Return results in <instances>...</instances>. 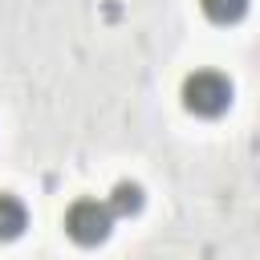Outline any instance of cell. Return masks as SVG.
<instances>
[{
  "label": "cell",
  "instance_id": "1",
  "mask_svg": "<svg viewBox=\"0 0 260 260\" xmlns=\"http://www.w3.org/2000/svg\"><path fill=\"white\" fill-rule=\"evenodd\" d=\"M183 106L199 118H215L232 106V81L219 69H195L183 77Z\"/></svg>",
  "mask_w": 260,
  "mask_h": 260
},
{
  "label": "cell",
  "instance_id": "2",
  "mask_svg": "<svg viewBox=\"0 0 260 260\" xmlns=\"http://www.w3.org/2000/svg\"><path fill=\"white\" fill-rule=\"evenodd\" d=\"M65 232H69V240L93 248V244L110 240L114 215H110V207L98 203V199H77V203H69V211H65Z\"/></svg>",
  "mask_w": 260,
  "mask_h": 260
},
{
  "label": "cell",
  "instance_id": "3",
  "mask_svg": "<svg viewBox=\"0 0 260 260\" xmlns=\"http://www.w3.org/2000/svg\"><path fill=\"white\" fill-rule=\"evenodd\" d=\"M24 228H28V207L16 195L0 191V240H16Z\"/></svg>",
  "mask_w": 260,
  "mask_h": 260
},
{
  "label": "cell",
  "instance_id": "4",
  "mask_svg": "<svg viewBox=\"0 0 260 260\" xmlns=\"http://www.w3.org/2000/svg\"><path fill=\"white\" fill-rule=\"evenodd\" d=\"M142 187L138 183H118L114 191H110V199H106V207H110V215H138L142 211Z\"/></svg>",
  "mask_w": 260,
  "mask_h": 260
},
{
  "label": "cell",
  "instance_id": "5",
  "mask_svg": "<svg viewBox=\"0 0 260 260\" xmlns=\"http://www.w3.org/2000/svg\"><path fill=\"white\" fill-rule=\"evenodd\" d=\"M203 12L215 20V24H236L244 12H248V0H199Z\"/></svg>",
  "mask_w": 260,
  "mask_h": 260
}]
</instances>
